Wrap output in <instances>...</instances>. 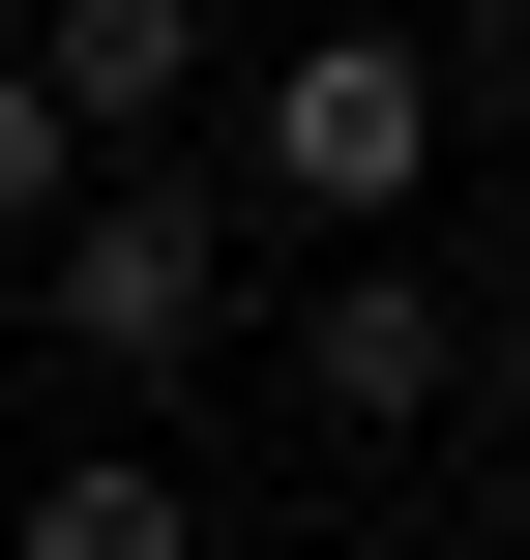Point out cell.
<instances>
[{"label":"cell","instance_id":"5b68a950","mask_svg":"<svg viewBox=\"0 0 530 560\" xmlns=\"http://www.w3.org/2000/svg\"><path fill=\"white\" fill-rule=\"evenodd\" d=\"M0 560H207V502L148 472V443H89V472H30V532Z\"/></svg>","mask_w":530,"mask_h":560},{"label":"cell","instance_id":"6da1fadb","mask_svg":"<svg viewBox=\"0 0 530 560\" xmlns=\"http://www.w3.org/2000/svg\"><path fill=\"white\" fill-rule=\"evenodd\" d=\"M236 177H266V207H295L325 266H354V236H384V207L443 177V59H413V30H295V59L236 89Z\"/></svg>","mask_w":530,"mask_h":560},{"label":"cell","instance_id":"ba28073f","mask_svg":"<svg viewBox=\"0 0 530 560\" xmlns=\"http://www.w3.org/2000/svg\"><path fill=\"white\" fill-rule=\"evenodd\" d=\"M0 30H30V0H0Z\"/></svg>","mask_w":530,"mask_h":560},{"label":"cell","instance_id":"277c9868","mask_svg":"<svg viewBox=\"0 0 530 560\" xmlns=\"http://www.w3.org/2000/svg\"><path fill=\"white\" fill-rule=\"evenodd\" d=\"M30 89H59V148L118 177V148L207 89V0H30Z\"/></svg>","mask_w":530,"mask_h":560},{"label":"cell","instance_id":"52a82bcc","mask_svg":"<svg viewBox=\"0 0 530 560\" xmlns=\"http://www.w3.org/2000/svg\"><path fill=\"white\" fill-rule=\"evenodd\" d=\"M472 413H502V443H530V295H472Z\"/></svg>","mask_w":530,"mask_h":560},{"label":"cell","instance_id":"3957f363","mask_svg":"<svg viewBox=\"0 0 530 560\" xmlns=\"http://www.w3.org/2000/svg\"><path fill=\"white\" fill-rule=\"evenodd\" d=\"M295 413H325V443H413V413H472V295L354 236V266L295 295Z\"/></svg>","mask_w":530,"mask_h":560},{"label":"cell","instance_id":"7a4b0ae2","mask_svg":"<svg viewBox=\"0 0 530 560\" xmlns=\"http://www.w3.org/2000/svg\"><path fill=\"white\" fill-rule=\"evenodd\" d=\"M30 325H59L89 384H177V354L236 325V207H177V177H89V207L30 236Z\"/></svg>","mask_w":530,"mask_h":560},{"label":"cell","instance_id":"8992f818","mask_svg":"<svg viewBox=\"0 0 530 560\" xmlns=\"http://www.w3.org/2000/svg\"><path fill=\"white\" fill-rule=\"evenodd\" d=\"M89 207V148H59V89H30V30H0V236H59Z\"/></svg>","mask_w":530,"mask_h":560}]
</instances>
